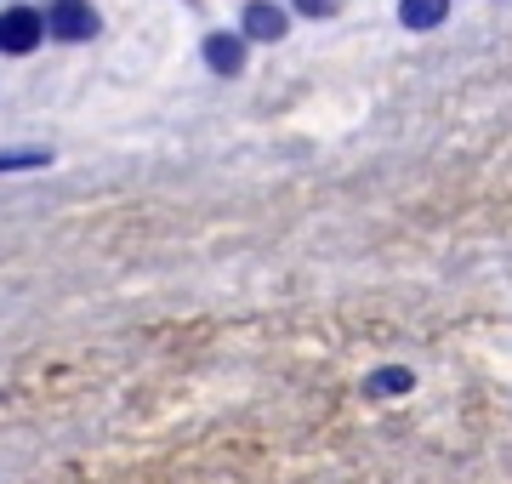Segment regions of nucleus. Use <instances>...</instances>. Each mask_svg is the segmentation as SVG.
Listing matches in <instances>:
<instances>
[{"mask_svg":"<svg viewBox=\"0 0 512 484\" xmlns=\"http://www.w3.org/2000/svg\"><path fill=\"white\" fill-rule=\"evenodd\" d=\"M46 40V12L35 6H6L0 12V52L6 57H29Z\"/></svg>","mask_w":512,"mask_h":484,"instance_id":"obj_1","label":"nucleus"},{"mask_svg":"<svg viewBox=\"0 0 512 484\" xmlns=\"http://www.w3.org/2000/svg\"><path fill=\"white\" fill-rule=\"evenodd\" d=\"M285 29H291V6H279V0H245V6H239V35L245 40L279 46Z\"/></svg>","mask_w":512,"mask_h":484,"instance_id":"obj_2","label":"nucleus"},{"mask_svg":"<svg viewBox=\"0 0 512 484\" xmlns=\"http://www.w3.org/2000/svg\"><path fill=\"white\" fill-rule=\"evenodd\" d=\"M46 35H57V40H92L97 35L92 0H52V6H46Z\"/></svg>","mask_w":512,"mask_h":484,"instance_id":"obj_3","label":"nucleus"},{"mask_svg":"<svg viewBox=\"0 0 512 484\" xmlns=\"http://www.w3.org/2000/svg\"><path fill=\"white\" fill-rule=\"evenodd\" d=\"M245 46H251V40L239 35H228V29H211V35H205V46H200V57H205V69H211V75H245Z\"/></svg>","mask_w":512,"mask_h":484,"instance_id":"obj_4","label":"nucleus"},{"mask_svg":"<svg viewBox=\"0 0 512 484\" xmlns=\"http://www.w3.org/2000/svg\"><path fill=\"white\" fill-rule=\"evenodd\" d=\"M444 12H450V0H399V23L404 29H439Z\"/></svg>","mask_w":512,"mask_h":484,"instance_id":"obj_5","label":"nucleus"},{"mask_svg":"<svg viewBox=\"0 0 512 484\" xmlns=\"http://www.w3.org/2000/svg\"><path fill=\"white\" fill-rule=\"evenodd\" d=\"M52 166V149H0V171H40Z\"/></svg>","mask_w":512,"mask_h":484,"instance_id":"obj_6","label":"nucleus"},{"mask_svg":"<svg viewBox=\"0 0 512 484\" xmlns=\"http://www.w3.org/2000/svg\"><path fill=\"white\" fill-rule=\"evenodd\" d=\"M410 382H416V376L404 371V365H387V371H376V376H370L365 388H370V393H404Z\"/></svg>","mask_w":512,"mask_h":484,"instance_id":"obj_7","label":"nucleus"},{"mask_svg":"<svg viewBox=\"0 0 512 484\" xmlns=\"http://www.w3.org/2000/svg\"><path fill=\"white\" fill-rule=\"evenodd\" d=\"M291 12H302V18H336L342 0H291Z\"/></svg>","mask_w":512,"mask_h":484,"instance_id":"obj_8","label":"nucleus"}]
</instances>
